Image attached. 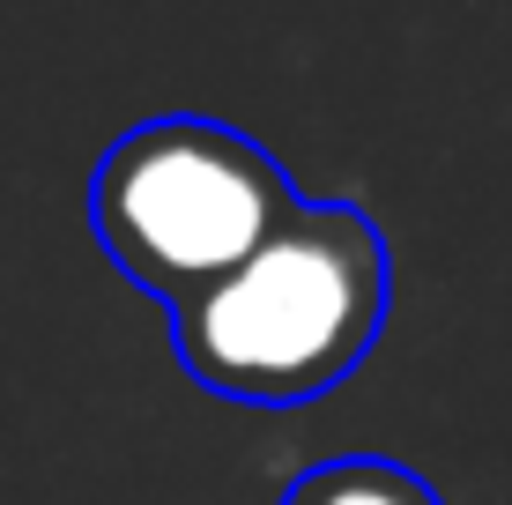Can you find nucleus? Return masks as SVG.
Instances as JSON below:
<instances>
[{"label":"nucleus","instance_id":"obj_2","mask_svg":"<svg viewBox=\"0 0 512 505\" xmlns=\"http://www.w3.org/2000/svg\"><path fill=\"white\" fill-rule=\"evenodd\" d=\"M290 208L297 194L268 149L186 112L119 134L90 179V223L112 268L164 305L231 275Z\"/></svg>","mask_w":512,"mask_h":505},{"label":"nucleus","instance_id":"obj_3","mask_svg":"<svg viewBox=\"0 0 512 505\" xmlns=\"http://www.w3.org/2000/svg\"><path fill=\"white\" fill-rule=\"evenodd\" d=\"M282 505H438V491L401 461H379V454H342V461H320L282 491Z\"/></svg>","mask_w":512,"mask_h":505},{"label":"nucleus","instance_id":"obj_1","mask_svg":"<svg viewBox=\"0 0 512 505\" xmlns=\"http://www.w3.org/2000/svg\"><path fill=\"white\" fill-rule=\"evenodd\" d=\"M386 298L379 223L349 201H297L231 275L171 305V350L223 402L290 409L364 364Z\"/></svg>","mask_w":512,"mask_h":505}]
</instances>
